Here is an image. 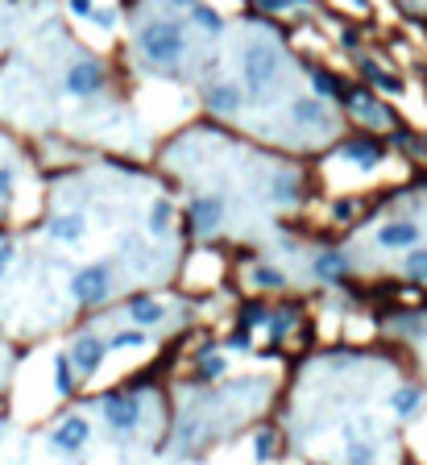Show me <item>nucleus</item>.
Masks as SVG:
<instances>
[{
	"instance_id": "f257e3e1",
	"label": "nucleus",
	"mask_w": 427,
	"mask_h": 465,
	"mask_svg": "<svg viewBox=\"0 0 427 465\" xmlns=\"http://www.w3.org/2000/svg\"><path fill=\"white\" fill-rule=\"evenodd\" d=\"M133 42H137V54L150 62V71L158 75H175L191 54V34L175 17H145Z\"/></svg>"
},
{
	"instance_id": "f03ea898",
	"label": "nucleus",
	"mask_w": 427,
	"mask_h": 465,
	"mask_svg": "<svg viewBox=\"0 0 427 465\" xmlns=\"http://www.w3.org/2000/svg\"><path fill=\"white\" fill-rule=\"evenodd\" d=\"M283 75V54L270 37H250L241 50V92L245 100H266Z\"/></svg>"
},
{
	"instance_id": "7ed1b4c3",
	"label": "nucleus",
	"mask_w": 427,
	"mask_h": 465,
	"mask_svg": "<svg viewBox=\"0 0 427 465\" xmlns=\"http://www.w3.org/2000/svg\"><path fill=\"white\" fill-rule=\"evenodd\" d=\"M112 286H117V278H112V266H108V262H92V266H84V270H75L71 295H75V303L95 308V303H104V299L112 295Z\"/></svg>"
},
{
	"instance_id": "20e7f679",
	"label": "nucleus",
	"mask_w": 427,
	"mask_h": 465,
	"mask_svg": "<svg viewBox=\"0 0 427 465\" xmlns=\"http://www.w3.org/2000/svg\"><path fill=\"white\" fill-rule=\"evenodd\" d=\"M100 411H104L108 428L117 432V436H133V432L142 428V399L129 391H108L100 399Z\"/></svg>"
},
{
	"instance_id": "39448f33",
	"label": "nucleus",
	"mask_w": 427,
	"mask_h": 465,
	"mask_svg": "<svg viewBox=\"0 0 427 465\" xmlns=\"http://www.w3.org/2000/svg\"><path fill=\"white\" fill-rule=\"evenodd\" d=\"M67 358H71L79 378H95L100 366H104V358H108V341L104 336H95V333H79L71 341V349H67Z\"/></svg>"
},
{
	"instance_id": "423d86ee",
	"label": "nucleus",
	"mask_w": 427,
	"mask_h": 465,
	"mask_svg": "<svg viewBox=\"0 0 427 465\" xmlns=\"http://www.w3.org/2000/svg\"><path fill=\"white\" fill-rule=\"evenodd\" d=\"M87 441H92V419H87V416H67L59 428L50 432V449H54L59 457L84 453Z\"/></svg>"
},
{
	"instance_id": "0eeeda50",
	"label": "nucleus",
	"mask_w": 427,
	"mask_h": 465,
	"mask_svg": "<svg viewBox=\"0 0 427 465\" xmlns=\"http://www.w3.org/2000/svg\"><path fill=\"white\" fill-rule=\"evenodd\" d=\"M67 92L87 100V95H100L104 92V67L92 59V54H79V59L67 67Z\"/></svg>"
},
{
	"instance_id": "6e6552de",
	"label": "nucleus",
	"mask_w": 427,
	"mask_h": 465,
	"mask_svg": "<svg viewBox=\"0 0 427 465\" xmlns=\"http://www.w3.org/2000/svg\"><path fill=\"white\" fill-rule=\"evenodd\" d=\"M419 241H423V228L415 225V220H386V225L378 228V250L386 253H406V250H415Z\"/></svg>"
},
{
	"instance_id": "1a4fd4ad",
	"label": "nucleus",
	"mask_w": 427,
	"mask_h": 465,
	"mask_svg": "<svg viewBox=\"0 0 427 465\" xmlns=\"http://www.w3.org/2000/svg\"><path fill=\"white\" fill-rule=\"evenodd\" d=\"M203 104L212 108L216 117H237L241 108H245V92H241V84L216 79V84L203 87Z\"/></svg>"
},
{
	"instance_id": "9d476101",
	"label": "nucleus",
	"mask_w": 427,
	"mask_h": 465,
	"mask_svg": "<svg viewBox=\"0 0 427 465\" xmlns=\"http://www.w3.org/2000/svg\"><path fill=\"white\" fill-rule=\"evenodd\" d=\"M187 220L195 233H216V228L225 225V200L220 195H195L187 203Z\"/></svg>"
},
{
	"instance_id": "9b49d317",
	"label": "nucleus",
	"mask_w": 427,
	"mask_h": 465,
	"mask_svg": "<svg viewBox=\"0 0 427 465\" xmlns=\"http://www.w3.org/2000/svg\"><path fill=\"white\" fill-rule=\"evenodd\" d=\"M291 125H299V129H333V112L316 95H299V100H291Z\"/></svg>"
},
{
	"instance_id": "f8f14e48",
	"label": "nucleus",
	"mask_w": 427,
	"mask_h": 465,
	"mask_svg": "<svg viewBox=\"0 0 427 465\" xmlns=\"http://www.w3.org/2000/svg\"><path fill=\"white\" fill-rule=\"evenodd\" d=\"M125 316L133 328H158V324H167V303L154 295H133L125 303Z\"/></svg>"
},
{
	"instance_id": "ddd939ff",
	"label": "nucleus",
	"mask_w": 427,
	"mask_h": 465,
	"mask_svg": "<svg viewBox=\"0 0 427 465\" xmlns=\"http://www.w3.org/2000/svg\"><path fill=\"white\" fill-rule=\"evenodd\" d=\"M46 233L59 241V245H75V241L87 233V216L84 212H59V216H50Z\"/></svg>"
},
{
	"instance_id": "4468645a",
	"label": "nucleus",
	"mask_w": 427,
	"mask_h": 465,
	"mask_svg": "<svg viewBox=\"0 0 427 465\" xmlns=\"http://www.w3.org/2000/svg\"><path fill=\"white\" fill-rule=\"evenodd\" d=\"M187 34H203V37H220L225 34V17L216 9H208V4H191L187 9Z\"/></svg>"
},
{
	"instance_id": "2eb2a0df",
	"label": "nucleus",
	"mask_w": 427,
	"mask_h": 465,
	"mask_svg": "<svg viewBox=\"0 0 427 465\" xmlns=\"http://www.w3.org/2000/svg\"><path fill=\"white\" fill-rule=\"evenodd\" d=\"M344 158L357 162L361 170H374L382 158H386V150H382L378 142H369V137H353V142H344Z\"/></svg>"
},
{
	"instance_id": "dca6fc26",
	"label": "nucleus",
	"mask_w": 427,
	"mask_h": 465,
	"mask_svg": "<svg viewBox=\"0 0 427 465\" xmlns=\"http://www.w3.org/2000/svg\"><path fill=\"white\" fill-rule=\"evenodd\" d=\"M390 407L398 419H415L419 411H423V386H398V391L390 394Z\"/></svg>"
},
{
	"instance_id": "f3484780",
	"label": "nucleus",
	"mask_w": 427,
	"mask_h": 465,
	"mask_svg": "<svg viewBox=\"0 0 427 465\" xmlns=\"http://www.w3.org/2000/svg\"><path fill=\"white\" fill-rule=\"evenodd\" d=\"M75 391H79V374H75L71 358H67V349H62V353H54V394H59V399H71Z\"/></svg>"
},
{
	"instance_id": "a211bd4d",
	"label": "nucleus",
	"mask_w": 427,
	"mask_h": 465,
	"mask_svg": "<svg viewBox=\"0 0 427 465\" xmlns=\"http://www.w3.org/2000/svg\"><path fill=\"white\" fill-rule=\"evenodd\" d=\"M344 465H378V444L353 436V441L344 444Z\"/></svg>"
},
{
	"instance_id": "6ab92c4d",
	"label": "nucleus",
	"mask_w": 427,
	"mask_h": 465,
	"mask_svg": "<svg viewBox=\"0 0 427 465\" xmlns=\"http://www.w3.org/2000/svg\"><path fill=\"white\" fill-rule=\"evenodd\" d=\"M150 345V333L145 328H117V333L108 336V349H145Z\"/></svg>"
},
{
	"instance_id": "aec40b11",
	"label": "nucleus",
	"mask_w": 427,
	"mask_h": 465,
	"mask_svg": "<svg viewBox=\"0 0 427 465\" xmlns=\"http://www.w3.org/2000/svg\"><path fill=\"white\" fill-rule=\"evenodd\" d=\"M403 275L411 283H427V245H415V250H406L403 258Z\"/></svg>"
},
{
	"instance_id": "412c9836",
	"label": "nucleus",
	"mask_w": 427,
	"mask_h": 465,
	"mask_svg": "<svg viewBox=\"0 0 427 465\" xmlns=\"http://www.w3.org/2000/svg\"><path fill=\"white\" fill-rule=\"evenodd\" d=\"M250 283L261 286V291H283V286H286V275H283V270H274V266H253V270H250Z\"/></svg>"
},
{
	"instance_id": "4be33fe9",
	"label": "nucleus",
	"mask_w": 427,
	"mask_h": 465,
	"mask_svg": "<svg viewBox=\"0 0 427 465\" xmlns=\"http://www.w3.org/2000/svg\"><path fill=\"white\" fill-rule=\"evenodd\" d=\"M228 374V361H225V353L216 358V353H203L200 358V382H216V378H225Z\"/></svg>"
},
{
	"instance_id": "5701e85b",
	"label": "nucleus",
	"mask_w": 427,
	"mask_h": 465,
	"mask_svg": "<svg viewBox=\"0 0 427 465\" xmlns=\"http://www.w3.org/2000/svg\"><path fill=\"white\" fill-rule=\"evenodd\" d=\"M344 275V258L341 253H324V258H316V278H341Z\"/></svg>"
},
{
	"instance_id": "b1692460",
	"label": "nucleus",
	"mask_w": 427,
	"mask_h": 465,
	"mask_svg": "<svg viewBox=\"0 0 427 465\" xmlns=\"http://www.w3.org/2000/svg\"><path fill=\"white\" fill-rule=\"evenodd\" d=\"M170 220H175V208H170L167 200H158L154 208H150V233H167Z\"/></svg>"
},
{
	"instance_id": "393cba45",
	"label": "nucleus",
	"mask_w": 427,
	"mask_h": 465,
	"mask_svg": "<svg viewBox=\"0 0 427 465\" xmlns=\"http://www.w3.org/2000/svg\"><path fill=\"white\" fill-rule=\"evenodd\" d=\"M266 320H270V308L266 303H245L241 308V328H261Z\"/></svg>"
},
{
	"instance_id": "a878e982",
	"label": "nucleus",
	"mask_w": 427,
	"mask_h": 465,
	"mask_svg": "<svg viewBox=\"0 0 427 465\" xmlns=\"http://www.w3.org/2000/svg\"><path fill=\"white\" fill-rule=\"evenodd\" d=\"M253 457H258V461H270L274 457V432H258V436H253Z\"/></svg>"
},
{
	"instance_id": "bb28decb",
	"label": "nucleus",
	"mask_w": 427,
	"mask_h": 465,
	"mask_svg": "<svg viewBox=\"0 0 427 465\" xmlns=\"http://www.w3.org/2000/svg\"><path fill=\"white\" fill-rule=\"evenodd\" d=\"M12 258H17V245H12V241H0V278L9 275V266H12Z\"/></svg>"
},
{
	"instance_id": "cd10ccee",
	"label": "nucleus",
	"mask_w": 427,
	"mask_h": 465,
	"mask_svg": "<svg viewBox=\"0 0 427 465\" xmlns=\"http://www.w3.org/2000/svg\"><path fill=\"white\" fill-rule=\"evenodd\" d=\"M12 183H17V179H12V170H9V167H0V203H4V200L12 195Z\"/></svg>"
},
{
	"instance_id": "c85d7f7f",
	"label": "nucleus",
	"mask_w": 427,
	"mask_h": 465,
	"mask_svg": "<svg viewBox=\"0 0 427 465\" xmlns=\"http://www.w3.org/2000/svg\"><path fill=\"white\" fill-rule=\"evenodd\" d=\"M225 345H228V349H250V328H237V333L228 336Z\"/></svg>"
},
{
	"instance_id": "c756f323",
	"label": "nucleus",
	"mask_w": 427,
	"mask_h": 465,
	"mask_svg": "<svg viewBox=\"0 0 427 465\" xmlns=\"http://www.w3.org/2000/svg\"><path fill=\"white\" fill-rule=\"evenodd\" d=\"M167 4H170V9H178V12H187L191 4H200V0H167Z\"/></svg>"
},
{
	"instance_id": "7c9ffc66",
	"label": "nucleus",
	"mask_w": 427,
	"mask_h": 465,
	"mask_svg": "<svg viewBox=\"0 0 427 465\" xmlns=\"http://www.w3.org/2000/svg\"><path fill=\"white\" fill-rule=\"evenodd\" d=\"M75 12H92V0H75Z\"/></svg>"
},
{
	"instance_id": "2f4dec72",
	"label": "nucleus",
	"mask_w": 427,
	"mask_h": 465,
	"mask_svg": "<svg viewBox=\"0 0 427 465\" xmlns=\"http://www.w3.org/2000/svg\"><path fill=\"white\" fill-rule=\"evenodd\" d=\"M406 4H411V9H427V0H406Z\"/></svg>"
},
{
	"instance_id": "473e14b6",
	"label": "nucleus",
	"mask_w": 427,
	"mask_h": 465,
	"mask_svg": "<svg viewBox=\"0 0 427 465\" xmlns=\"http://www.w3.org/2000/svg\"><path fill=\"white\" fill-rule=\"evenodd\" d=\"M0 441H4V428H0Z\"/></svg>"
}]
</instances>
